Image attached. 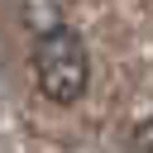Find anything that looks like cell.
Here are the masks:
<instances>
[{"mask_svg":"<svg viewBox=\"0 0 153 153\" xmlns=\"http://www.w3.org/2000/svg\"><path fill=\"white\" fill-rule=\"evenodd\" d=\"M33 81L38 91L53 100V105H72L86 96V81H91V57H86V43L76 29L57 24V29H43L33 33Z\"/></svg>","mask_w":153,"mask_h":153,"instance_id":"cell-1","label":"cell"},{"mask_svg":"<svg viewBox=\"0 0 153 153\" xmlns=\"http://www.w3.org/2000/svg\"><path fill=\"white\" fill-rule=\"evenodd\" d=\"M129 153H153V115H143L129 134Z\"/></svg>","mask_w":153,"mask_h":153,"instance_id":"cell-2","label":"cell"}]
</instances>
